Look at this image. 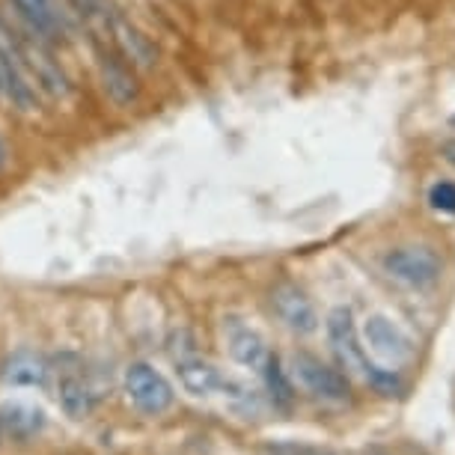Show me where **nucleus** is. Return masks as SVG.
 <instances>
[{"instance_id":"22","label":"nucleus","mask_w":455,"mask_h":455,"mask_svg":"<svg viewBox=\"0 0 455 455\" xmlns=\"http://www.w3.org/2000/svg\"><path fill=\"white\" fill-rule=\"evenodd\" d=\"M0 437H4V432H0Z\"/></svg>"},{"instance_id":"1","label":"nucleus","mask_w":455,"mask_h":455,"mask_svg":"<svg viewBox=\"0 0 455 455\" xmlns=\"http://www.w3.org/2000/svg\"><path fill=\"white\" fill-rule=\"evenodd\" d=\"M0 99H6L19 114H33L39 108L36 84L24 66L21 33L0 19Z\"/></svg>"},{"instance_id":"9","label":"nucleus","mask_w":455,"mask_h":455,"mask_svg":"<svg viewBox=\"0 0 455 455\" xmlns=\"http://www.w3.org/2000/svg\"><path fill=\"white\" fill-rule=\"evenodd\" d=\"M268 300H271L274 315H277L289 331L300 333V337L319 331V313H315V304L307 298L304 289L295 286V283H289V280L277 283V286L271 289Z\"/></svg>"},{"instance_id":"4","label":"nucleus","mask_w":455,"mask_h":455,"mask_svg":"<svg viewBox=\"0 0 455 455\" xmlns=\"http://www.w3.org/2000/svg\"><path fill=\"white\" fill-rule=\"evenodd\" d=\"M324 331H328V342L339 360V369H346V375L363 378L366 384L372 381L378 363L369 360L363 342H360L355 315H351L348 307H333L328 313V319H324Z\"/></svg>"},{"instance_id":"17","label":"nucleus","mask_w":455,"mask_h":455,"mask_svg":"<svg viewBox=\"0 0 455 455\" xmlns=\"http://www.w3.org/2000/svg\"><path fill=\"white\" fill-rule=\"evenodd\" d=\"M259 375L265 378V390H268V396H271V402H274V408L289 411V408H291V402H295V384H291L289 372L283 369L280 357L274 355V351H271L268 363H265V369H262Z\"/></svg>"},{"instance_id":"15","label":"nucleus","mask_w":455,"mask_h":455,"mask_svg":"<svg viewBox=\"0 0 455 455\" xmlns=\"http://www.w3.org/2000/svg\"><path fill=\"white\" fill-rule=\"evenodd\" d=\"M4 381L12 387H42L48 381V363L45 357L33 355V351H19L4 363Z\"/></svg>"},{"instance_id":"8","label":"nucleus","mask_w":455,"mask_h":455,"mask_svg":"<svg viewBox=\"0 0 455 455\" xmlns=\"http://www.w3.org/2000/svg\"><path fill=\"white\" fill-rule=\"evenodd\" d=\"M21 51H24V66H28L30 78L36 84L39 92H45V96L57 101L72 96V81H68L63 66H60L54 54L48 51V42H42L30 33V39L21 36Z\"/></svg>"},{"instance_id":"11","label":"nucleus","mask_w":455,"mask_h":455,"mask_svg":"<svg viewBox=\"0 0 455 455\" xmlns=\"http://www.w3.org/2000/svg\"><path fill=\"white\" fill-rule=\"evenodd\" d=\"M10 4L15 6L28 33H33L36 39L54 45V42H63L68 36L66 15L60 12L57 0H10Z\"/></svg>"},{"instance_id":"18","label":"nucleus","mask_w":455,"mask_h":455,"mask_svg":"<svg viewBox=\"0 0 455 455\" xmlns=\"http://www.w3.org/2000/svg\"><path fill=\"white\" fill-rule=\"evenodd\" d=\"M428 205L441 214H455V185L452 182H435L428 188Z\"/></svg>"},{"instance_id":"3","label":"nucleus","mask_w":455,"mask_h":455,"mask_svg":"<svg viewBox=\"0 0 455 455\" xmlns=\"http://www.w3.org/2000/svg\"><path fill=\"white\" fill-rule=\"evenodd\" d=\"M381 268L408 289H432L443 277V256L428 244H405L384 253Z\"/></svg>"},{"instance_id":"10","label":"nucleus","mask_w":455,"mask_h":455,"mask_svg":"<svg viewBox=\"0 0 455 455\" xmlns=\"http://www.w3.org/2000/svg\"><path fill=\"white\" fill-rule=\"evenodd\" d=\"M363 337H366L369 351L384 357L387 363L402 366V363H408V360H414L417 346L396 322L387 319V315H369L363 324Z\"/></svg>"},{"instance_id":"7","label":"nucleus","mask_w":455,"mask_h":455,"mask_svg":"<svg viewBox=\"0 0 455 455\" xmlns=\"http://www.w3.org/2000/svg\"><path fill=\"white\" fill-rule=\"evenodd\" d=\"M99 87L105 92V99L116 110H132L143 96L140 78H137V68L125 63L116 51H99Z\"/></svg>"},{"instance_id":"2","label":"nucleus","mask_w":455,"mask_h":455,"mask_svg":"<svg viewBox=\"0 0 455 455\" xmlns=\"http://www.w3.org/2000/svg\"><path fill=\"white\" fill-rule=\"evenodd\" d=\"M291 384H298L313 399L324 402V405H346L351 399V381L346 372L324 363L322 357L310 355V351H295L289 369Z\"/></svg>"},{"instance_id":"19","label":"nucleus","mask_w":455,"mask_h":455,"mask_svg":"<svg viewBox=\"0 0 455 455\" xmlns=\"http://www.w3.org/2000/svg\"><path fill=\"white\" fill-rule=\"evenodd\" d=\"M441 156H443L446 164H452V167H455V137H450V140H443Z\"/></svg>"},{"instance_id":"5","label":"nucleus","mask_w":455,"mask_h":455,"mask_svg":"<svg viewBox=\"0 0 455 455\" xmlns=\"http://www.w3.org/2000/svg\"><path fill=\"white\" fill-rule=\"evenodd\" d=\"M110 42H114V51L125 60L128 66L137 68V72H156L161 63V51L156 42L149 39V33L128 19L123 12H110L105 15Z\"/></svg>"},{"instance_id":"14","label":"nucleus","mask_w":455,"mask_h":455,"mask_svg":"<svg viewBox=\"0 0 455 455\" xmlns=\"http://www.w3.org/2000/svg\"><path fill=\"white\" fill-rule=\"evenodd\" d=\"M179 381H182V387L188 393H194V396H214V393H223L227 378H223L220 369L209 363V360L188 355V357H179Z\"/></svg>"},{"instance_id":"6","label":"nucleus","mask_w":455,"mask_h":455,"mask_svg":"<svg viewBox=\"0 0 455 455\" xmlns=\"http://www.w3.org/2000/svg\"><path fill=\"white\" fill-rule=\"evenodd\" d=\"M125 393L132 405L146 417H161L173 405V384L149 363H132L125 369Z\"/></svg>"},{"instance_id":"13","label":"nucleus","mask_w":455,"mask_h":455,"mask_svg":"<svg viewBox=\"0 0 455 455\" xmlns=\"http://www.w3.org/2000/svg\"><path fill=\"white\" fill-rule=\"evenodd\" d=\"M45 428V414L28 402H6L0 405V432L15 443L33 441Z\"/></svg>"},{"instance_id":"20","label":"nucleus","mask_w":455,"mask_h":455,"mask_svg":"<svg viewBox=\"0 0 455 455\" xmlns=\"http://www.w3.org/2000/svg\"><path fill=\"white\" fill-rule=\"evenodd\" d=\"M6 167H10V146H6V140L0 137V176L6 173Z\"/></svg>"},{"instance_id":"16","label":"nucleus","mask_w":455,"mask_h":455,"mask_svg":"<svg viewBox=\"0 0 455 455\" xmlns=\"http://www.w3.org/2000/svg\"><path fill=\"white\" fill-rule=\"evenodd\" d=\"M57 402H60V408L66 411V417H72V419H84L92 411V393L87 384H84V378L78 375L60 378Z\"/></svg>"},{"instance_id":"12","label":"nucleus","mask_w":455,"mask_h":455,"mask_svg":"<svg viewBox=\"0 0 455 455\" xmlns=\"http://www.w3.org/2000/svg\"><path fill=\"white\" fill-rule=\"evenodd\" d=\"M227 348H229V357H233L238 366L251 369V372H262L271 357V348L265 346V339L259 333L253 328H247V324H242L238 319H229L227 324Z\"/></svg>"},{"instance_id":"21","label":"nucleus","mask_w":455,"mask_h":455,"mask_svg":"<svg viewBox=\"0 0 455 455\" xmlns=\"http://www.w3.org/2000/svg\"><path fill=\"white\" fill-rule=\"evenodd\" d=\"M307 455H322V452H307Z\"/></svg>"}]
</instances>
